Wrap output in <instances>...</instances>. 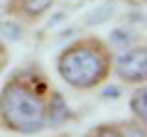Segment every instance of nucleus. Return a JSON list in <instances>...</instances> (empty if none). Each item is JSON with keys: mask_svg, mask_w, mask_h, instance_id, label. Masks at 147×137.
<instances>
[{"mask_svg": "<svg viewBox=\"0 0 147 137\" xmlns=\"http://www.w3.org/2000/svg\"><path fill=\"white\" fill-rule=\"evenodd\" d=\"M130 42H132V34L127 30H123V27H118V30H110L108 32V47L113 49H123V52H125V49H130Z\"/></svg>", "mask_w": 147, "mask_h": 137, "instance_id": "7", "label": "nucleus"}, {"mask_svg": "<svg viewBox=\"0 0 147 137\" xmlns=\"http://www.w3.org/2000/svg\"><path fill=\"white\" fill-rule=\"evenodd\" d=\"M120 130L125 137H147V127L140 122H125V125H120Z\"/></svg>", "mask_w": 147, "mask_h": 137, "instance_id": "10", "label": "nucleus"}, {"mask_svg": "<svg viewBox=\"0 0 147 137\" xmlns=\"http://www.w3.org/2000/svg\"><path fill=\"white\" fill-rule=\"evenodd\" d=\"M113 71L123 83H147V47H130L113 59Z\"/></svg>", "mask_w": 147, "mask_h": 137, "instance_id": "3", "label": "nucleus"}, {"mask_svg": "<svg viewBox=\"0 0 147 137\" xmlns=\"http://www.w3.org/2000/svg\"><path fill=\"white\" fill-rule=\"evenodd\" d=\"M7 64H10V52H7V47H5V42L0 39V74L7 68Z\"/></svg>", "mask_w": 147, "mask_h": 137, "instance_id": "12", "label": "nucleus"}, {"mask_svg": "<svg viewBox=\"0 0 147 137\" xmlns=\"http://www.w3.org/2000/svg\"><path fill=\"white\" fill-rule=\"evenodd\" d=\"M57 74L76 91H93L113 74V52L100 37L76 39L59 52Z\"/></svg>", "mask_w": 147, "mask_h": 137, "instance_id": "2", "label": "nucleus"}, {"mask_svg": "<svg viewBox=\"0 0 147 137\" xmlns=\"http://www.w3.org/2000/svg\"><path fill=\"white\" fill-rule=\"evenodd\" d=\"M86 137H125V135H123L120 125H98L86 132Z\"/></svg>", "mask_w": 147, "mask_h": 137, "instance_id": "8", "label": "nucleus"}, {"mask_svg": "<svg viewBox=\"0 0 147 137\" xmlns=\"http://www.w3.org/2000/svg\"><path fill=\"white\" fill-rule=\"evenodd\" d=\"M110 15H113V3H103L98 10H93V12L88 15V25H100V22L108 20Z\"/></svg>", "mask_w": 147, "mask_h": 137, "instance_id": "9", "label": "nucleus"}, {"mask_svg": "<svg viewBox=\"0 0 147 137\" xmlns=\"http://www.w3.org/2000/svg\"><path fill=\"white\" fill-rule=\"evenodd\" d=\"M57 0H10L5 5L7 15L20 22H37L54 7Z\"/></svg>", "mask_w": 147, "mask_h": 137, "instance_id": "4", "label": "nucleus"}, {"mask_svg": "<svg viewBox=\"0 0 147 137\" xmlns=\"http://www.w3.org/2000/svg\"><path fill=\"white\" fill-rule=\"evenodd\" d=\"M66 120H71V108H69V103L64 100L61 93L49 91V98H47V127H59Z\"/></svg>", "mask_w": 147, "mask_h": 137, "instance_id": "5", "label": "nucleus"}, {"mask_svg": "<svg viewBox=\"0 0 147 137\" xmlns=\"http://www.w3.org/2000/svg\"><path fill=\"white\" fill-rule=\"evenodd\" d=\"M47 76L37 66L22 68L0 91V125L15 135H39L47 130Z\"/></svg>", "mask_w": 147, "mask_h": 137, "instance_id": "1", "label": "nucleus"}, {"mask_svg": "<svg viewBox=\"0 0 147 137\" xmlns=\"http://www.w3.org/2000/svg\"><path fill=\"white\" fill-rule=\"evenodd\" d=\"M0 32H3V34H5L7 39H20L22 37V27L17 25V20H10V22H3V25H0Z\"/></svg>", "mask_w": 147, "mask_h": 137, "instance_id": "11", "label": "nucleus"}, {"mask_svg": "<svg viewBox=\"0 0 147 137\" xmlns=\"http://www.w3.org/2000/svg\"><path fill=\"white\" fill-rule=\"evenodd\" d=\"M130 113L135 115V122L147 127V86H140L130 95Z\"/></svg>", "mask_w": 147, "mask_h": 137, "instance_id": "6", "label": "nucleus"}, {"mask_svg": "<svg viewBox=\"0 0 147 137\" xmlns=\"http://www.w3.org/2000/svg\"><path fill=\"white\" fill-rule=\"evenodd\" d=\"M123 88L120 86H108V88H103V93H100V98H110L113 100V95H120Z\"/></svg>", "mask_w": 147, "mask_h": 137, "instance_id": "13", "label": "nucleus"}]
</instances>
